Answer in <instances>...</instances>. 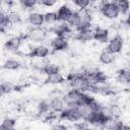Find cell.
Instances as JSON below:
<instances>
[{
    "mask_svg": "<svg viewBox=\"0 0 130 130\" xmlns=\"http://www.w3.org/2000/svg\"><path fill=\"white\" fill-rule=\"evenodd\" d=\"M69 83L71 88L77 89L79 91H86L89 90L90 84L82 74H70L69 75Z\"/></svg>",
    "mask_w": 130,
    "mask_h": 130,
    "instance_id": "cell-1",
    "label": "cell"
},
{
    "mask_svg": "<svg viewBox=\"0 0 130 130\" xmlns=\"http://www.w3.org/2000/svg\"><path fill=\"white\" fill-rule=\"evenodd\" d=\"M84 91H79L77 89L71 88L68 92H66L63 95V100L66 104V106H79L82 105Z\"/></svg>",
    "mask_w": 130,
    "mask_h": 130,
    "instance_id": "cell-2",
    "label": "cell"
},
{
    "mask_svg": "<svg viewBox=\"0 0 130 130\" xmlns=\"http://www.w3.org/2000/svg\"><path fill=\"white\" fill-rule=\"evenodd\" d=\"M60 119L70 122H77L81 120V115L78 106H68L60 113Z\"/></svg>",
    "mask_w": 130,
    "mask_h": 130,
    "instance_id": "cell-3",
    "label": "cell"
},
{
    "mask_svg": "<svg viewBox=\"0 0 130 130\" xmlns=\"http://www.w3.org/2000/svg\"><path fill=\"white\" fill-rule=\"evenodd\" d=\"M83 75L85 76L90 85H95L107 80V76L98 69H87L83 72Z\"/></svg>",
    "mask_w": 130,
    "mask_h": 130,
    "instance_id": "cell-4",
    "label": "cell"
},
{
    "mask_svg": "<svg viewBox=\"0 0 130 130\" xmlns=\"http://www.w3.org/2000/svg\"><path fill=\"white\" fill-rule=\"evenodd\" d=\"M110 120H111L110 117H108L101 110H99V111H92V113L85 122L93 126H105L109 123Z\"/></svg>",
    "mask_w": 130,
    "mask_h": 130,
    "instance_id": "cell-5",
    "label": "cell"
},
{
    "mask_svg": "<svg viewBox=\"0 0 130 130\" xmlns=\"http://www.w3.org/2000/svg\"><path fill=\"white\" fill-rule=\"evenodd\" d=\"M100 10H101V13L109 19H114V18L118 17V15L120 14L118 8L115 6V4L112 1L111 2H103Z\"/></svg>",
    "mask_w": 130,
    "mask_h": 130,
    "instance_id": "cell-6",
    "label": "cell"
},
{
    "mask_svg": "<svg viewBox=\"0 0 130 130\" xmlns=\"http://www.w3.org/2000/svg\"><path fill=\"white\" fill-rule=\"evenodd\" d=\"M124 46V41H123V38L119 35L115 36L114 38H112L109 43H108V47L107 49L109 51H111L112 53L114 54H117V53H120L122 48Z\"/></svg>",
    "mask_w": 130,
    "mask_h": 130,
    "instance_id": "cell-7",
    "label": "cell"
},
{
    "mask_svg": "<svg viewBox=\"0 0 130 130\" xmlns=\"http://www.w3.org/2000/svg\"><path fill=\"white\" fill-rule=\"evenodd\" d=\"M51 47L54 51H64L68 48V42L66 38L63 37H56L51 41Z\"/></svg>",
    "mask_w": 130,
    "mask_h": 130,
    "instance_id": "cell-8",
    "label": "cell"
},
{
    "mask_svg": "<svg viewBox=\"0 0 130 130\" xmlns=\"http://www.w3.org/2000/svg\"><path fill=\"white\" fill-rule=\"evenodd\" d=\"M21 42H22V38L19 37V36H15V37H12L10 39H8L5 44H4V48L8 51H17L21 45Z\"/></svg>",
    "mask_w": 130,
    "mask_h": 130,
    "instance_id": "cell-9",
    "label": "cell"
},
{
    "mask_svg": "<svg viewBox=\"0 0 130 130\" xmlns=\"http://www.w3.org/2000/svg\"><path fill=\"white\" fill-rule=\"evenodd\" d=\"M27 21L34 27H41L43 25V23L45 22L44 14L39 13V12H32V13H30L28 15Z\"/></svg>",
    "mask_w": 130,
    "mask_h": 130,
    "instance_id": "cell-10",
    "label": "cell"
},
{
    "mask_svg": "<svg viewBox=\"0 0 130 130\" xmlns=\"http://www.w3.org/2000/svg\"><path fill=\"white\" fill-rule=\"evenodd\" d=\"M49 54H50L49 48L44 46V45H40V46L35 47L30 51L29 56L30 57H35V58H46Z\"/></svg>",
    "mask_w": 130,
    "mask_h": 130,
    "instance_id": "cell-11",
    "label": "cell"
},
{
    "mask_svg": "<svg viewBox=\"0 0 130 130\" xmlns=\"http://www.w3.org/2000/svg\"><path fill=\"white\" fill-rule=\"evenodd\" d=\"M65 105L66 104H65L63 98L61 99L59 96H55L50 100V107L54 113H61L65 109Z\"/></svg>",
    "mask_w": 130,
    "mask_h": 130,
    "instance_id": "cell-12",
    "label": "cell"
},
{
    "mask_svg": "<svg viewBox=\"0 0 130 130\" xmlns=\"http://www.w3.org/2000/svg\"><path fill=\"white\" fill-rule=\"evenodd\" d=\"M93 40L99 43H107L109 41V30L103 27H96L93 30Z\"/></svg>",
    "mask_w": 130,
    "mask_h": 130,
    "instance_id": "cell-13",
    "label": "cell"
},
{
    "mask_svg": "<svg viewBox=\"0 0 130 130\" xmlns=\"http://www.w3.org/2000/svg\"><path fill=\"white\" fill-rule=\"evenodd\" d=\"M72 10L67 6V5H62L58 11H57V17H58V20L59 21H64V22H67L69 17L71 16L72 14Z\"/></svg>",
    "mask_w": 130,
    "mask_h": 130,
    "instance_id": "cell-14",
    "label": "cell"
},
{
    "mask_svg": "<svg viewBox=\"0 0 130 130\" xmlns=\"http://www.w3.org/2000/svg\"><path fill=\"white\" fill-rule=\"evenodd\" d=\"M78 41L81 42H87L93 39V30L91 29V27L88 28H84L81 30H77V35L75 37Z\"/></svg>",
    "mask_w": 130,
    "mask_h": 130,
    "instance_id": "cell-15",
    "label": "cell"
},
{
    "mask_svg": "<svg viewBox=\"0 0 130 130\" xmlns=\"http://www.w3.org/2000/svg\"><path fill=\"white\" fill-rule=\"evenodd\" d=\"M90 24H91V15L88 12L80 13V23L76 27V29L81 30L84 28H88V27H90Z\"/></svg>",
    "mask_w": 130,
    "mask_h": 130,
    "instance_id": "cell-16",
    "label": "cell"
},
{
    "mask_svg": "<svg viewBox=\"0 0 130 130\" xmlns=\"http://www.w3.org/2000/svg\"><path fill=\"white\" fill-rule=\"evenodd\" d=\"M99 59H100V62L103 64H106V65L111 64L115 61V54L112 53L111 51H109L108 49H105L101 52Z\"/></svg>",
    "mask_w": 130,
    "mask_h": 130,
    "instance_id": "cell-17",
    "label": "cell"
},
{
    "mask_svg": "<svg viewBox=\"0 0 130 130\" xmlns=\"http://www.w3.org/2000/svg\"><path fill=\"white\" fill-rule=\"evenodd\" d=\"M54 32L58 37H63L67 39V37L71 34V28L69 24H59L54 28Z\"/></svg>",
    "mask_w": 130,
    "mask_h": 130,
    "instance_id": "cell-18",
    "label": "cell"
},
{
    "mask_svg": "<svg viewBox=\"0 0 130 130\" xmlns=\"http://www.w3.org/2000/svg\"><path fill=\"white\" fill-rule=\"evenodd\" d=\"M115 6L118 8L120 13H127L130 9V1L129 0H112Z\"/></svg>",
    "mask_w": 130,
    "mask_h": 130,
    "instance_id": "cell-19",
    "label": "cell"
},
{
    "mask_svg": "<svg viewBox=\"0 0 130 130\" xmlns=\"http://www.w3.org/2000/svg\"><path fill=\"white\" fill-rule=\"evenodd\" d=\"M63 81H64V77L60 72H56V73L47 75V78L45 80V82L49 83V84H58V83H62Z\"/></svg>",
    "mask_w": 130,
    "mask_h": 130,
    "instance_id": "cell-20",
    "label": "cell"
},
{
    "mask_svg": "<svg viewBox=\"0 0 130 130\" xmlns=\"http://www.w3.org/2000/svg\"><path fill=\"white\" fill-rule=\"evenodd\" d=\"M29 39L32 41V42H41L45 39V31L42 30L40 27H36L35 29H32L30 32H29Z\"/></svg>",
    "mask_w": 130,
    "mask_h": 130,
    "instance_id": "cell-21",
    "label": "cell"
},
{
    "mask_svg": "<svg viewBox=\"0 0 130 130\" xmlns=\"http://www.w3.org/2000/svg\"><path fill=\"white\" fill-rule=\"evenodd\" d=\"M117 79L121 83H130V70L128 69H121L118 71Z\"/></svg>",
    "mask_w": 130,
    "mask_h": 130,
    "instance_id": "cell-22",
    "label": "cell"
},
{
    "mask_svg": "<svg viewBox=\"0 0 130 130\" xmlns=\"http://www.w3.org/2000/svg\"><path fill=\"white\" fill-rule=\"evenodd\" d=\"M15 125H16V121L13 118H5L0 125V129L1 130H12L14 129Z\"/></svg>",
    "mask_w": 130,
    "mask_h": 130,
    "instance_id": "cell-23",
    "label": "cell"
},
{
    "mask_svg": "<svg viewBox=\"0 0 130 130\" xmlns=\"http://www.w3.org/2000/svg\"><path fill=\"white\" fill-rule=\"evenodd\" d=\"M10 23H11V20L9 18V14H5L4 12H1V15H0V29H1V31L4 32Z\"/></svg>",
    "mask_w": 130,
    "mask_h": 130,
    "instance_id": "cell-24",
    "label": "cell"
},
{
    "mask_svg": "<svg viewBox=\"0 0 130 130\" xmlns=\"http://www.w3.org/2000/svg\"><path fill=\"white\" fill-rule=\"evenodd\" d=\"M67 22H68V24L70 26L77 27L79 25V23H80V13L77 12V11H73Z\"/></svg>",
    "mask_w": 130,
    "mask_h": 130,
    "instance_id": "cell-25",
    "label": "cell"
},
{
    "mask_svg": "<svg viewBox=\"0 0 130 130\" xmlns=\"http://www.w3.org/2000/svg\"><path fill=\"white\" fill-rule=\"evenodd\" d=\"M20 66L19 62L15 59H7L4 64H3V68L4 69H7V70H15V69H18Z\"/></svg>",
    "mask_w": 130,
    "mask_h": 130,
    "instance_id": "cell-26",
    "label": "cell"
},
{
    "mask_svg": "<svg viewBox=\"0 0 130 130\" xmlns=\"http://www.w3.org/2000/svg\"><path fill=\"white\" fill-rule=\"evenodd\" d=\"M51 110L50 107V101H41L38 105V111L40 114H47Z\"/></svg>",
    "mask_w": 130,
    "mask_h": 130,
    "instance_id": "cell-27",
    "label": "cell"
},
{
    "mask_svg": "<svg viewBox=\"0 0 130 130\" xmlns=\"http://www.w3.org/2000/svg\"><path fill=\"white\" fill-rule=\"evenodd\" d=\"M44 19H45V22L48 24L55 23L56 21H58L57 12H47L46 14H44Z\"/></svg>",
    "mask_w": 130,
    "mask_h": 130,
    "instance_id": "cell-28",
    "label": "cell"
},
{
    "mask_svg": "<svg viewBox=\"0 0 130 130\" xmlns=\"http://www.w3.org/2000/svg\"><path fill=\"white\" fill-rule=\"evenodd\" d=\"M43 71H44L45 74L49 75V74H52V73L59 72V67L55 64H47L43 67Z\"/></svg>",
    "mask_w": 130,
    "mask_h": 130,
    "instance_id": "cell-29",
    "label": "cell"
},
{
    "mask_svg": "<svg viewBox=\"0 0 130 130\" xmlns=\"http://www.w3.org/2000/svg\"><path fill=\"white\" fill-rule=\"evenodd\" d=\"M14 86L12 83L8 82V81H5V82H2L1 83V92L2 94H6V93H10L12 90H14Z\"/></svg>",
    "mask_w": 130,
    "mask_h": 130,
    "instance_id": "cell-30",
    "label": "cell"
},
{
    "mask_svg": "<svg viewBox=\"0 0 130 130\" xmlns=\"http://www.w3.org/2000/svg\"><path fill=\"white\" fill-rule=\"evenodd\" d=\"M108 124H109V128H111V129H122L124 127L123 123L120 122V121H118V120H116L115 118H112L109 121Z\"/></svg>",
    "mask_w": 130,
    "mask_h": 130,
    "instance_id": "cell-31",
    "label": "cell"
},
{
    "mask_svg": "<svg viewBox=\"0 0 130 130\" xmlns=\"http://www.w3.org/2000/svg\"><path fill=\"white\" fill-rule=\"evenodd\" d=\"M38 2H40V0H19V3L24 8H32L38 4Z\"/></svg>",
    "mask_w": 130,
    "mask_h": 130,
    "instance_id": "cell-32",
    "label": "cell"
},
{
    "mask_svg": "<svg viewBox=\"0 0 130 130\" xmlns=\"http://www.w3.org/2000/svg\"><path fill=\"white\" fill-rule=\"evenodd\" d=\"M73 3L80 9H85L89 6L90 0H73Z\"/></svg>",
    "mask_w": 130,
    "mask_h": 130,
    "instance_id": "cell-33",
    "label": "cell"
},
{
    "mask_svg": "<svg viewBox=\"0 0 130 130\" xmlns=\"http://www.w3.org/2000/svg\"><path fill=\"white\" fill-rule=\"evenodd\" d=\"M9 18H10V20H11V23H17V22L20 21V16H19L17 13H15V12L10 13V14H9Z\"/></svg>",
    "mask_w": 130,
    "mask_h": 130,
    "instance_id": "cell-34",
    "label": "cell"
},
{
    "mask_svg": "<svg viewBox=\"0 0 130 130\" xmlns=\"http://www.w3.org/2000/svg\"><path fill=\"white\" fill-rule=\"evenodd\" d=\"M40 2L47 7H52L58 2V0H40Z\"/></svg>",
    "mask_w": 130,
    "mask_h": 130,
    "instance_id": "cell-35",
    "label": "cell"
},
{
    "mask_svg": "<svg viewBox=\"0 0 130 130\" xmlns=\"http://www.w3.org/2000/svg\"><path fill=\"white\" fill-rule=\"evenodd\" d=\"M52 128L53 129H66V126L65 125H55Z\"/></svg>",
    "mask_w": 130,
    "mask_h": 130,
    "instance_id": "cell-36",
    "label": "cell"
},
{
    "mask_svg": "<svg viewBox=\"0 0 130 130\" xmlns=\"http://www.w3.org/2000/svg\"><path fill=\"white\" fill-rule=\"evenodd\" d=\"M126 23H127L128 25H130V12L128 13V16H127V18H126Z\"/></svg>",
    "mask_w": 130,
    "mask_h": 130,
    "instance_id": "cell-37",
    "label": "cell"
},
{
    "mask_svg": "<svg viewBox=\"0 0 130 130\" xmlns=\"http://www.w3.org/2000/svg\"><path fill=\"white\" fill-rule=\"evenodd\" d=\"M71 1H73V0H71Z\"/></svg>",
    "mask_w": 130,
    "mask_h": 130,
    "instance_id": "cell-38",
    "label": "cell"
}]
</instances>
